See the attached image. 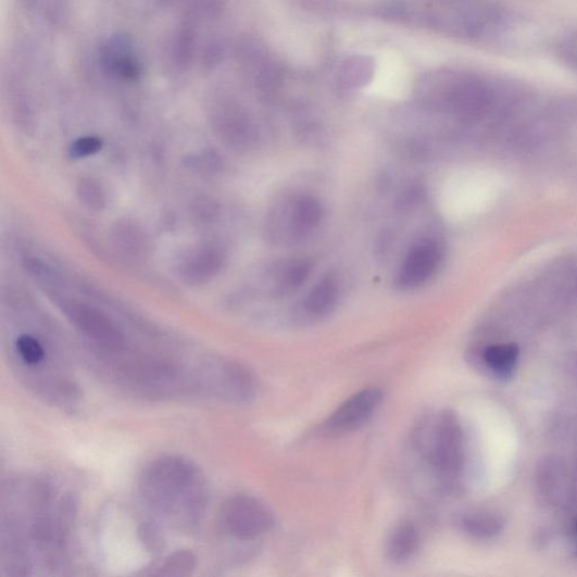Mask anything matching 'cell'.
<instances>
[{"instance_id":"obj_1","label":"cell","mask_w":577,"mask_h":577,"mask_svg":"<svg viewBox=\"0 0 577 577\" xmlns=\"http://www.w3.org/2000/svg\"><path fill=\"white\" fill-rule=\"evenodd\" d=\"M145 501L176 523L189 524L201 513L205 486L188 462L162 459L143 471L140 484Z\"/></svg>"},{"instance_id":"obj_2","label":"cell","mask_w":577,"mask_h":577,"mask_svg":"<svg viewBox=\"0 0 577 577\" xmlns=\"http://www.w3.org/2000/svg\"><path fill=\"white\" fill-rule=\"evenodd\" d=\"M324 208L310 195H297L280 202L271 212L267 233L272 240L296 244L309 238L321 225Z\"/></svg>"},{"instance_id":"obj_3","label":"cell","mask_w":577,"mask_h":577,"mask_svg":"<svg viewBox=\"0 0 577 577\" xmlns=\"http://www.w3.org/2000/svg\"><path fill=\"white\" fill-rule=\"evenodd\" d=\"M428 454L432 465L443 476H452L462 467L463 434L457 417L451 412L439 415L430 431Z\"/></svg>"},{"instance_id":"obj_4","label":"cell","mask_w":577,"mask_h":577,"mask_svg":"<svg viewBox=\"0 0 577 577\" xmlns=\"http://www.w3.org/2000/svg\"><path fill=\"white\" fill-rule=\"evenodd\" d=\"M222 516L228 534L240 540L260 537L273 525L272 514L267 507L250 497L230 499L224 505Z\"/></svg>"},{"instance_id":"obj_5","label":"cell","mask_w":577,"mask_h":577,"mask_svg":"<svg viewBox=\"0 0 577 577\" xmlns=\"http://www.w3.org/2000/svg\"><path fill=\"white\" fill-rule=\"evenodd\" d=\"M382 401V392L377 388L364 389L343 403L324 423L323 430L329 437L351 434L366 424Z\"/></svg>"},{"instance_id":"obj_6","label":"cell","mask_w":577,"mask_h":577,"mask_svg":"<svg viewBox=\"0 0 577 577\" xmlns=\"http://www.w3.org/2000/svg\"><path fill=\"white\" fill-rule=\"evenodd\" d=\"M442 259L443 251L437 240L416 242L401 263L397 286L402 290H413L427 284L436 275Z\"/></svg>"},{"instance_id":"obj_7","label":"cell","mask_w":577,"mask_h":577,"mask_svg":"<svg viewBox=\"0 0 577 577\" xmlns=\"http://www.w3.org/2000/svg\"><path fill=\"white\" fill-rule=\"evenodd\" d=\"M100 58L105 72L113 77L133 81L141 75L135 45L126 36L110 39L101 49Z\"/></svg>"},{"instance_id":"obj_8","label":"cell","mask_w":577,"mask_h":577,"mask_svg":"<svg viewBox=\"0 0 577 577\" xmlns=\"http://www.w3.org/2000/svg\"><path fill=\"white\" fill-rule=\"evenodd\" d=\"M341 296V285L336 277L327 276L319 280L297 311L300 322L313 323L327 317L337 309Z\"/></svg>"},{"instance_id":"obj_9","label":"cell","mask_w":577,"mask_h":577,"mask_svg":"<svg viewBox=\"0 0 577 577\" xmlns=\"http://www.w3.org/2000/svg\"><path fill=\"white\" fill-rule=\"evenodd\" d=\"M224 263V254L214 246H203L191 250L181 258L179 273L188 284L201 285L214 278Z\"/></svg>"},{"instance_id":"obj_10","label":"cell","mask_w":577,"mask_h":577,"mask_svg":"<svg viewBox=\"0 0 577 577\" xmlns=\"http://www.w3.org/2000/svg\"><path fill=\"white\" fill-rule=\"evenodd\" d=\"M67 314L72 322L83 330L86 336L99 344L116 349L123 344V337L113 324L99 311L84 305H71Z\"/></svg>"},{"instance_id":"obj_11","label":"cell","mask_w":577,"mask_h":577,"mask_svg":"<svg viewBox=\"0 0 577 577\" xmlns=\"http://www.w3.org/2000/svg\"><path fill=\"white\" fill-rule=\"evenodd\" d=\"M313 271L308 259H290L278 264L272 273L271 293L275 298H287L305 285Z\"/></svg>"},{"instance_id":"obj_12","label":"cell","mask_w":577,"mask_h":577,"mask_svg":"<svg viewBox=\"0 0 577 577\" xmlns=\"http://www.w3.org/2000/svg\"><path fill=\"white\" fill-rule=\"evenodd\" d=\"M419 545V535L411 523L400 524L392 530L387 541V556L397 564H403L414 557Z\"/></svg>"},{"instance_id":"obj_13","label":"cell","mask_w":577,"mask_h":577,"mask_svg":"<svg viewBox=\"0 0 577 577\" xmlns=\"http://www.w3.org/2000/svg\"><path fill=\"white\" fill-rule=\"evenodd\" d=\"M519 354V347L511 343L489 347L485 349L482 358L496 376L501 379H510L516 362H518Z\"/></svg>"},{"instance_id":"obj_14","label":"cell","mask_w":577,"mask_h":577,"mask_svg":"<svg viewBox=\"0 0 577 577\" xmlns=\"http://www.w3.org/2000/svg\"><path fill=\"white\" fill-rule=\"evenodd\" d=\"M464 529L477 538H488L498 535L502 529V523L497 516L476 513L467 515L463 520Z\"/></svg>"},{"instance_id":"obj_15","label":"cell","mask_w":577,"mask_h":577,"mask_svg":"<svg viewBox=\"0 0 577 577\" xmlns=\"http://www.w3.org/2000/svg\"><path fill=\"white\" fill-rule=\"evenodd\" d=\"M77 193L80 201L89 209L100 211L105 206V196L102 187L93 178H83Z\"/></svg>"},{"instance_id":"obj_16","label":"cell","mask_w":577,"mask_h":577,"mask_svg":"<svg viewBox=\"0 0 577 577\" xmlns=\"http://www.w3.org/2000/svg\"><path fill=\"white\" fill-rule=\"evenodd\" d=\"M16 350L23 362L28 366H38L45 360L46 352L41 343L34 337L21 336L16 341Z\"/></svg>"},{"instance_id":"obj_17","label":"cell","mask_w":577,"mask_h":577,"mask_svg":"<svg viewBox=\"0 0 577 577\" xmlns=\"http://www.w3.org/2000/svg\"><path fill=\"white\" fill-rule=\"evenodd\" d=\"M196 567V559L189 552H177L170 556L162 566V575L187 576Z\"/></svg>"},{"instance_id":"obj_18","label":"cell","mask_w":577,"mask_h":577,"mask_svg":"<svg viewBox=\"0 0 577 577\" xmlns=\"http://www.w3.org/2000/svg\"><path fill=\"white\" fill-rule=\"evenodd\" d=\"M103 148V140L99 137L87 136L77 139L70 149V154L73 159H86L99 153Z\"/></svg>"},{"instance_id":"obj_19","label":"cell","mask_w":577,"mask_h":577,"mask_svg":"<svg viewBox=\"0 0 577 577\" xmlns=\"http://www.w3.org/2000/svg\"><path fill=\"white\" fill-rule=\"evenodd\" d=\"M574 529H575L576 540H577V520H576V523H575V528H574Z\"/></svg>"}]
</instances>
